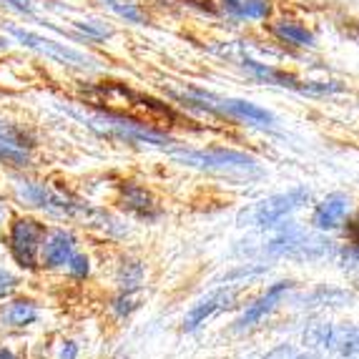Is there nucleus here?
Returning a JSON list of instances; mask_svg holds the SVG:
<instances>
[{"mask_svg":"<svg viewBox=\"0 0 359 359\" xmlns=\"http://www.w3.org/2000/svg\"><path fill=\"white\" fill-rule=\"evenodd\" d=\"M68 114L76 116L78 121H83L86 126L93 128L96 133L108 138H121V141H128V144H144V146H158V149H166L174 141L166 136L163 131H156L144 121H136L126 114H114V111H78V108H66Z\"/></svg>","mask_w":359,"mask_h":359,"instance_id":"obj_1","label":"nucleus"},{"mask_svg":"<svg viewBox=\"0 0 359 359\" xmlns=\"http://www.w3.org/2000/svg\"><path fill=\"white\" fill-rule=\"evenodd\" d=\"M3 28H6L8 36L15 38L20 46H25V48L36 50V53L55 60V63H60V66L76 68V71H96L98 68L96 58H90L88 53H83V50H78V48H71V46L55 41V38L38 36V33H33V30H25V28H20V25H13V23H6Z\"/></svg>","mask_w":359,"mask_h":359,"instance_id":"obj_2","label":"nucleus"},{"mask_svg":"<svg viewBox=\"0 0 359 359\" xmlns=\"http://www.w3.org/2000/svg\"><path fill=\"white\" fill-rule=\"evenodd\" d=\"M174 158L181 166L204 168V171H216V174H259V163L252 156L231 149H206V151H176Z\"/></svg>","mask_w":359,"mask_h":359,"instance_id":"obj_3","label":"nucleus"},{"mask_svg":"<svg viewBox=\"0 0 359 359\" xmlns=\"http://www.w3.org/2000/svg\"><path fill=\"white\" fill-rule=\"evenodd\" d=\"M46 226L36 219H15L8 231V249H11L13 262L20 269H36L38 254H41V241Z\"/></svg>","mask_w":359,"mask_h":359,"instance_id":"obj_4","label":"nucleus"},{"mask_svg":"<svg viewBox=\"0 0 359 359\" xmlns=\"http://www.w3.org/2000/svg\"><path fill=\"white\" fill-rule=\"evenodd\" d=\"M306 201H309V189L297 186V189H289V191H284V194H274V196L264 198L262 204H257L252 219L257 226H264V229L276 226V224L284 222L289 214L302 209Z\"/></svg>","mask_w":359,"mask_h":359,"instance_id":"obj_5","label":"nucleus"},{"mask_svg":"<svg viewBox=\"0 0 359 359\" xmlns=\"http://www.w3.org/2000/svg\"><path fill=\"white\" fill-rule=\"evenodd\" d=\"M327 244L322 239H311L309 233H304L302 229L289 226V231L276 236L269 244V254H279V257L289 259H317L322 254H327V249H330Z\"/></svg>","mask_w":359,"mask_h":359,"instance_id":"obj_6","label":"nucleus"},{"mask_svg":"<svg viewBox=\"0 0 359 359\" xmlns=\"http://www.w3.org/2000/svg\"><path fill=\"white\" fill-rule=\"evenodd\" d=\"M73 254H76V236L71 231H66V229H50V231L43 233L41 254H38L43 266H48V269L66 266Z\"/></svg>","mask_w":359,"mask_h":359,"instance_id":"obj_7","label":"nucleus"},{"mask_svg":"<svg viewBox=\"0 0 359 359\" xmlns=\"http://www.w3.org/2000/svg\"><path fill=\"white\" fill-rule=\"evenodd\" d=\"M289 289H292V282L271 284V287L266 289L257 302H252V304L241 311V317L236 319V330H249V327L259 324L262 319H266V314H271V311L276 309V304L284 299V294H287Z\"/></svg>","mask_w":359,"mask_h":359,"instance_id":"obj_8","label":"nucleus"},{"mask_svg":"<svg viewBox=\"0 0 359 359\" xmlns=\"http://www.w3.org/2000/svg\"><path fill=\"white\" fill-rule=\"evenodd\" d=\"M349 214V196L344 194H330L327 198H322L317 206H314V214H311V226L317 231H334L344 224Z\"/></svg>","mask_w":359,"mask_h":359,"instance_id":"obj_9","label":"nucleus"},{"mask_svg":"<svg viewBox=\"0 0 359 359\" xmlns=\"http://www.w3.org/2000/svg\"><path fill=\"white\" fill-rule=\"evenodd\" d=\"M118 201H121V206L128 211V214L138 216V219H144V222H156V219L161 216V209L156 206L154 196L146 191L144 186L133 184V181L121 184Z\"/></svg>","mask_w":359,"mask_h":359,"instance_id":"obj_10","label":"nucleus"},{"mask_svg":"<svg viewBox=\"0 0 359 359\" xmlns=\"http://www.w3.org/2000/svg\"><path fill=\"white\" fill-rule=\"evenodd\" d=\"M233 302L231 289H216L209 297L198 299L196 304L189 309V314L184 317V332H196L201 324H206V319H211L214 314H219L222 309H226Z\"/></svg>","mask_w":359,"mask_h":359,"instance_id":"obj_11","label":"nucleus"},{"mask_svg":"<svg viewBox=\"0 0 359 359\" xmlns=\"http://www.w3.org/2000/svg\"><path fill=\"white\" fill-rule=\"evenodd\" d=\"M271 33L282 43H287V46H294V48H314V46H317V36H314L306 25L297 23V20H292V18L276 20V23L271 25Z\"/></svg>","mask_w":359,"mask_h":359,"instance_id":"obj_12","label":"nucleus"},{"mask_svg":"<svg viewBox=\"0 0 359 359\" xmlns=\"http://www.w3.org/2000/svg\"><path fill=\"white\" fill-rule=\"evenodd\" d=\"M41 311H38V304L30 299H15L3 309V322L8 327H30L36 324Z\"/></svg>","mask_w":359,"mask_h":359,"instance_id":"obj_13","label":"nucleus"},{"mask_svg":"<svg viewBox=\"0 0 359 359\" xmlns=\"http://www.w3.org/2000/svg\"><path fill=\"white\" fill-rule=\"evenodd\" d=\"M116 282L123 292H136L144 284V264L136 259H123L116 271Z\"/></svg>","mask_w":359,"mask_h":359,"instance_id":"obj_14","label":"nucleus"},{"mask_svg":"<svg viewBox=\"0 0 359 359\" xmlns=\"http://www.w3.org/2000/svg\"><path fill=\"white\" fill-rule=\"evenodd\" d=\"M0 141L8 146H15V149H20V151H28L36 146V138L30 136L23 126L13 123V121H3V118H0Z\"/></svg>","mask_w":359,"mask_h":359,"instance_id":"obj_15","label":"nucleus"},{"mask_svg":"<svg viewBox=\"0 0 359 359\" xmlns=\"http://www.w3.org/2000/svg\"><path fill=\"white\" fill-rule=\"evenodd\" d=\"M73 30L78 33V38H83V41H90V43H101L106 38L114 36V28L103 20H71Z\"/></svg>","mask_w":359,"mask_h":359,"instance_id":"obj_16","label":"nucleus"},{"mask_svg":"<svg viewBox=\"0 0 359 359\" xmlns=\"http://www.w3.org/2000/svg\"><path fill=\"white\" fill-rule=\"evenodd\" d=\"M101 6L108 8L111 13H116V15L123 18L126 23H136V25L146 23V13L141 11V6L133 3V0H101Z\"/></svg>","mask_w":359,"mask_h":359,"instance_id":"obj_17","label":"nucleus"},{"mask_svg":"<svg viewBox=\"0 0 359 359\" xmlns=\"http://www.w3.org/2000/svg\"><path fill=\"white\" fill-rule=\"evenodd\" d=\"M271 13V0H241L239 20H266Z\"/></svg>","mask_w":359,"mask_h":359,"instance_id":"obj_18","label":"nucleus"},{"mask_svg":"<svg viewBox=\"0 0 359 359\" xmlns=\"http://www.w3.org/2000/svg\"><path fill=\"white\" fill-rule=\"evenodd\" d=\"M0 163H11V166H28V151H20L15 146H8L0 141Z\"/></svg>","mask_w":359,"mask_h":359,"instance_id":"obj_19","label":"nucleus"},{"mask_svg":"<svg viewBox=\"0 0 359 359\" xmlns=\"http://www.w3.org/2000/svg\"><path fill=\"white\" fill-rule=\"evenodd\" d=\"M66 269L71 271L76 279H86V276H88V271H90V259L86 257V254H78L76 252L71 259H68Z\"/></svg>","mask_w":359,"mask_h":359,"instance_id":"obj_20","label":"nucleus"},{"mask_svg":"<svg viewBox=\"0 0 359 359\" xmlns=\"http://www.w3.org/2000/svg\"><path fill=\"white\" fill-rule=\"evenodd\" d=\"M0 8L20 15H36V0H0Z\"/></svg>","mask_w":359,"mask_h":359,"instance_id":"obj_21","label":"nucleus"},{"mask_svg":"<svg viewBox=\"0 0 359 359\" xmlns=\"http://www.w3.org/2000/svg\"><path fill=\"white\" fill-rule=\"evenodd\" d=\"M111 306H114V311H116V314H118V317H128V314H131V311L138 306V299H136V297H133L131 292H123V294H121V297H118V299H116L114 304H111Z\"/></svg>","mask_w":359,"mask_h":359,"instance_id":"obj_22","label":"nucleus"},{"mask_svg":"<svg viewBox=\"0 0 359 359\" xmlns=\"http://www.w3.org/2000/svg\"><path fill=\"white\" fill-rule=\"evenodd\" d=\"M15 284H18V279H15L11 271L0 269V299H3V297H8V294L15 289Z\"/></svg>","mask_w":359,"mask_h":359,"instance_id":"obj_23","label":"nucleus"},{"mask_svg":"<svg viewBox=\"0 0 359 359\" xmlns=\"http://www.w3.org/2000/svg\"><path fill=\"white\" fill-rule=\"evenodd\" d=\"M60 359H76L78 357V347L73 344V341H63L60 344V354H58Z\"/></svg>","mask_w":359,"mask_h":359,"instance_id":"obj_24","label":"nucleus"},{"mask_svg":"<svg viewBox=\"0 0 359 359\" xmlns=\"http://www.w3.org/2000/svg\"><path fill=\"white\" fill-rule=\"evenodd\" d=\"M266 359H299V357H297V352H294L292 347H279V349H274Z\"/></svg>","mask_w":359,"mask_h":359,"instance_id":"obj_25","label":"nucleus"},{"mask_svg":"<svg viewBox=\"0 0 359 359\" xmlns=\"http://www.w3.org/2000/svg\"><path fill=\"white\" fill-rule=\"evenodd\" d=\"M0 359H18V357L13 354L11 347H6V344H3V347H0Z\"/></svg>","mask_w":359,"mask_h":359,"instance_id":"obj_26","label":"nucleus"},{"mask_svg":"<svg viewBox=\"0 0 359 359\" xmlns=\"http://www.w3.org/2000/svg\"><path fill=\"white\" fill-rule=\"evenodd\" d=\"M8 43H11V41H8L6 36H0V48H8Z\"/></svg>","mask_w":359,"mask_h":359,"instance_id":"obj_27","label":"nucleus"},{"mask_svg":"<svg viewBox=\"0 0 359 359\" xmlns=\"http://www.w3.org/2000/svg\"><path fill=\"white\" fill-rule=\"evenodd\" d=\"M6 216V206H3V201H0V219Z\"/></svg>","mask_w":359,"mask_h":359,"instance_id":"obj_28","label":"nucleus"}]
</instances>
